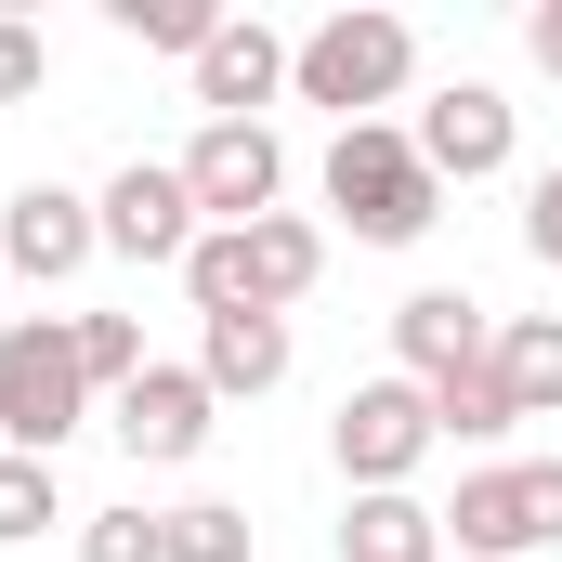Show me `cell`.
I'll return each mask as SVG.
<instances>
[{
	"label": "cell",
	"mask_w": 562,
	"mask_h": 562,
	"mask_svg": "<svg viewBox=\"0 0 562 562\" xmlns=\"http://www.w3.org/2000/svg\"><path fill=\"white\" fill-rule=\"evenodd\" d=\"M327 210L353 223V249H419L431 223H445V183H431L419 132H406V119L327 132Z\"/></svg>",
	"instance_id": "cell-1"
},
{
	"label": "cell",
	"mask_w": 562,
	"mask_h": 562,
	"mask_svg": "<svg viewBox=\"0 0 562 562\" xmlns=\"http://www.w3.org/2000/svg\"><path fill=\"white\" fill-rule=\"evenodd\" d=\"M314 276H327V223H301V210L210 223V236L183 249V301H196V314H288Z\"/></svg>",
	"instance_id": "cell-2"
},
{
	"label": "cell",
	"mask_w": 562,
	"mask_h": 562,
	"mask_svg": "<svg viewBox=\"0 0 562 562\" xmlns=\"http://www.w3.org/2000/svg\"><path fill=\"white\" fill-rule=\"evenodd\" d=\"M406 79H419V26H406V13H380V0H353V13H327L314 40H288V92H301V105H327L340 132H353V119H380V105H406Z\"/></svg>",
	"instance_id": "cell-3"
},
{
	"label": "cell",
	"mask_w": 562,
	"mask_h": 562,
	"mask_svg": "<svg viewBox=\"0 0 562 562\" xmlns=\"http://www.w3.org/2000/svg\"><path fill=\"white\" fill-rule=\"evenodd\" d=\"M92 367H79V314H13L0 327V445L13 458H53L92 431Z\"/></svg>",
	"instance_id": "cell-4"
},
{
	"label": "cell",
	"mask_w": 562,
	"mask_h": 562,
	"mask_svg": "<svg viewBox=\"0 0 562 562\" xmlns=\"http://www.w3.org/2000/svg\"><path fill=\"white\" fill-rule=\"evenodd\" d=\"M445 550H458V562L562 550V458H484V471H458V497H445Z\"/></svg>",
	"instance_id": "cell-5"
},
{
	"label": "cell",
	"mask_w": 562,
	"mask_h": 562,
	"mask_svg": "<svg viewBox=\"0 0 562 562\" xmlns=\"http://www.w3.org/2000/svg\"><path fill=\"white\" fill-rule=\"evenodd\" d=\"M431 445H445V431H431V393H419V380H353V393H340V419H327V458H340V484H353V497L419 484Z\"/></svg>",
	"instance_id": "cell-6"
},
{
	"label": "cell",
	"mask_w": 562,
	"mask_h": 562,
	"mask_svg": "<svg viewBox=\"0 0 562 562\" xmlns=\"http://www.w3.org/2000/svg\"><path fill=\"white\" fill-rule=\"evenodd\" d=\"M105 431L132 445V471H183V458H210V431H223V393L196 380V367H144L132 393H105Z\"/></svg>",
	"instance_id": "cell-7"
},
{
	"label": "cell",
	"mask_w": 562,
	"mask_h": 562,
	"mask_svg": "<svg viewBox=\"0 0 562 562\" xmlns=\"http://www.w3.org/2000/svg\"><path fill=\"white\" fill-rule=\"evenodd\" d=\"M183 196H196V223H262V210L288 196L276 119H210V132L183 144Z\"/></svg>",
	"instance_id": "cell-8"
},
{
	"label": "cell",
	"mask_w": 562,
	"mask_h": 562,
	"mask_svg": "<svg viewBox=\"0 0 562 562\" xmlns=\"http://www.w3.org/2000/svg\"><path fill=\"white\" fill-rule=\"evenodd\" d=\"M92 223H105V249H119V262H170V276H183V249L210 236V223H196V196H183V157H132V170H105Z\"/></svg>",
	"instance_id": "cell-9"
},
{
	"label": "cell",
	"mask_w": 562,
	"mask_h": 562,
	"mask_svg": "<svg viewBox=\"0 0 562 562\" xmlns=\"http://www.w3.org/2000/svg\"><path fill=\"white\" fill-rule=\"evenodd\" d=\"M406 132H419L431 183H497V170H510V144H524V105H510L497 79H445Z\"/></svg>",
	"instance_id": "cell-10"
},
{
	"label": "cell",
	"mask_w": 562,
	"mask_h": 562,
	"mask_svg": "<svg viewBox=\"0 0 562 562\" xmlns=\"http://www.w3.org/2000/svg\"><path fill=\"white\" fill-rule=\"evenodd\" d=\"M92 249H105V223H92V196H79V183H13V196H0V276L66 288Z\"/></svg>",
	"instance_id": "cell-11"
},
{
	"label": "cell",
	"mask_w": 562,
	"mask_h": 562,
	"mask_svg": "<svg viewBox=\"0 0 562 562\" xmlns=\"http://www.w3.org/2000/svg\"><path fill=\"white\" fill-rule=\"evenodd\" d=\"M484 340H497V314L471 301V288H406L393 301V380H458V367H484Z\"/></svg>",
	"instance_id": "cell-12"
},
{
	"label": "cell",
	"mask_w": 562,
	"mask_h": 562,
	"mask_svg": "<svg viewBox=\"0 0 562 562\" xmlns=\"http://www.w3.org/2000/svg\"><path fill=\"white\" fill-rule=\"evenodd\" d=\"M276 92H288V40L262 13H223L210 53H196V105H210V119H262Z\"/></svg>",
	"instance_id": "cell-13"
},
{
	"label": "cell",
	"mask_w": 562,
	"mask_h": 562,
	"mask_svg": "<svg viewBox=\"0 0 562 562\" xmlns=\"http://www.w3.org/2000/svg\"><path fill=\"white\" fill-rule=\"evenodd\" d=\"M288 353H301L288 314H196V380H210L223 406H262L288 380Z\"/></svg>",
	"instance_id": "cell-14"
},
{
	"label": "cell",
	"mask_w": 562,
	"mask_h": 562,
	"mask_svg": "<svg viewBox=\"0 0 562 562\" xmlns=\"http://www.w3.org/2000/svg\"><path fill=\"white\" fill-rule=\"evenodd\" d=\"M340 562H445V510H431L419 484L353 497V510H340Z\"/></svg>",
	"instance_id": "cell-15"
},
{
	"label": "cell",
	"mask_w": 562,
	"mask_h": 562,
	"mask_svg": "<svg viewBox=\"0 0 562 562\" xmlns=\"http://www.w3.org/2000/svg\"><path fill=\"white\" fill-rule=\"evenodd\" d=\"M431 431H445V445H510V431H524V406H510V380H497V340H484V367L431 380Z\"/></svg>",
	"instance_id": "cell-16"
},
{
	"label": "cell",
	"mask_w": 562,
	"mask_h": 562,
	"mask_svg": "<svg viewBox=\"0 0 562 562\" xmlns=\"http://www.w3.org/2000/svg\"><path fill=\"white\" fill-rule=\"evenodd\" d=\"M497 380L524 419H562V314H497Z\"/></svg>",
	"instance_id": "cell-17"
},
{
	"label": "cell",
	"mask_w": 562,
	"mask_h": 562,
	"mask_svg": "<svg viewBox=\"0 0 562 562\" xmlns=\"http://www.w3.org/2000/svg\"><path fill=\"white\" fill-rule=\"evenodd\" d=\"M157 562H249V510H236V497H183V510H157Z\"/></svg>",
	"instance_id": "cell-18"
},
{
	"label": "cell",
	"mask_w": 562,
	"mask_h": 562,
	"mask_svg": "<svg viewBox=\"0 0 562 562\" xmlns=\"http://www.w3.org/2000/svg\"><path fill=\"white\" fill-rule=\"evenodd\" d=\"M53 524H66L53 458H13V445H0V550H26V537H53Z\"/></svg>",
	"instance_id": "cell-19"
},
{
	"label": "cell",
	"mask_w": 562,
	"mask_h": 562,
	"mask_svg": "<svg viewBox=\"0 0 562 562\" xmlns=\"http://www.w3.org/2000/svg\"><path fill=\"white\" fill-rule=\"evenodd\" d=\"M105 26H119V40H144V53H183V66H196L223 13H210V0H105Z\"/></svg>",
	"instance_id": "cell-20"
},
{
	"label": "cell",
	"mask_w": 562,
	"mask_h": 562,
	"mask_svg": "<svg viewBox=\"0 0 562 562\" xmlns=\"http://www.w3.org/2000/svg\"><path fill=\"white\" fill-rule=\"evenodd\" d=\"M79 367H92V393H132L157 353H144V327H132V314H79Z\"/></svg>",
	"instance_id": "cell-21"
},
{
	"label": "cell",
	"mask_w": 562,
	"mask_h": 562,
	"mask_svg": "<svg viewBox=\"0 0 562 562\" xmlns=\"http://www.w3.org/2000/svg\"><path fill=\"white\" fill-rule=\"evenodd\" d=\"M79 562H157V510H79Z\"/></svg>",
	"instance_id": "cell-22"
},
{
	"label": "cell",
	"mask_w": 562,
	"mask_h": 562,
	"mask_svg": "<svg viewBox=\"0 0 562 562\" xmlns=\"http://www.w3.org/2000/svg\"><path fill=\"white\" fill-rule=\"evenodd\" d=\"M40 79H53V40H40L26 13H0V105H26Z\"/></svg>",
	"instance_id": "cell-23"
},
{
	"label": "cell",
	"mask_w": 562,
	"mask_h": 562,
	"mask_svg": "<svg viewBox=\"0 0 562 562\" xmlns=\"http://www.w3.org/2000/svg\"><path fill=\"white\" fill-rule=\"evenodd\" d=\"M524 249H537V262L562 276V157L537 170V183H524Z\"/></svg>",
	"instance_id": "cell-24"
},
{
	"label": "cell",
	"mask_w": 562,
	"mask_h": 562,
	"mask_svg": "<svg viewBox=\"0 0 562 562\" xmlns=\"http://www.w3.org/2000/svg\"><path fill=\"white\" fill-rule=\"evenodd\" d=\"M524 53H537V66L562 79V0H537V13H524Z\"/></svg>",
	"instance_id": "cell-25"
}]
</instances>
